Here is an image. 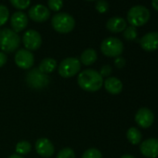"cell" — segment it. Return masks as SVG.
<instances>
[{"mask_svg":"<svg viewBox=\"0 0 158 158\" xmlns=\"http://www.w3.org/2000/svg\"><path fill=\"white\" fill-rule=\"evenodd\" d=\"M57 158H75V152L72 148L65 147L58 152Z\"/></svg>","mask_w":158,"mask_h":158,"instance_id":"26","label":"cell"},{"mask_svg":"<svg viewBox=\"0 0 158 158\" xmlns=\"http://www.w3.org/2000/svg\"><path fill=\"white\" fill-rule=\"evenodd\" d=\"M103 85L107 92H109L112 95H117L122 92L123 89V84L120 79L110 76L105 81H103Z\"/></svg>","mask_w":158,"mask_h":158,"instance_id":"16","label":"cell"},{"mask_svg":"<svg viewBox=\"0 0 158 158\" xmlns=\"http://www.w3.org/2000/svg\"><path fill=\"white\" fill-rule=\"evenodd\" d=\"M77 83L83 90L87 92H96L103 85V77L93 69H87L79 73Z\"/></svg>","mask_w":158,"mask_h":158,"instance_id":"1","label":"cell"},{"mask_svg":"<svg viewBox=\"0 0 158 158\" xmlns=\"http://www.w3.org/2000/svg\"><path fill=\"white\" fill-rule=\"evenodd\" d=\"M113 70H112V67L108 64L106 65H103L102 68H101V71L99 72L100 74L102 76V77H109V75H111Z\"/></svg>","mask_w":158,"mask_h":158,"instance_id":"29","label":"cell"},{"mask_svg":"<svg viewBox=\"0 0 158 158\" xmlns=\"http://www.w3.org/2000/svg\"><path fill=\"white\" fill-rule=\"evenodd\" d=\"M10 18V10L5 5H0V26L7 23Z\"/></svg>","mask_w":158,"mask_h":158,"instance_id":"25","label":"cell"},{"mask_svg":"<svg viewBox=\"0 0 158 158\" xmlns=\"http://www.w3.org/2000/svg\"><path fill=\"white\" fill-rule=\"evenodd\" d=\"M81 69V62L77 58L69 57L64 59L58 67L60 75L63 78H70L77 74Z\"/></svg>","mask_w":158,"mask_h":158,"instance_id":"6","label":"cell"},{"mask_svg":"<svg viewBox=\"0 0 158 158\" xmlns=\"http://www.w3.org/2000/svg\"><path fill=\"white\" fill-rule=\"evenodd\" d=\"M14 60H15V63L16 65L21 68V69H23V70H28V69H31L35 63V57H34V54L27 50V49H19L16 54H15V57H14Z\"/></svg>","mask_w":158,"mask_h":158,"instance_id":"9","label":"cell"},{"mask_svg":"<svg viewBox=\"0 0 158 158\" xmlns=\"http://www.w3.org/2000/svg\"><path fill=\"white\" fill-rule=\"evenodd\" d=\"M140 152L148 158H156L158 156V139L150 138L140 143Z\"/></svg>","mask_w":158,"mask_h":158,"instance_id":"11","label":"cell"},{"mask_svg":"<svg viewBox=\"0 0 158 158\" xmlns=\"http://www.w3.org/2000/svg\"><path fill=\"white\" fill-rule=\"evenodd\" d=\"M27 85L35 89H41L49 84V78L47 74L41 73L38 68L32 69L26 76Z\"/></svg>","mask_w":158,"mask_h":158,"instance_id":"7","label":"cell"},{"mask_svg":"<svg viewBox=\"0 0 158 158\" xmlns=\"http://www.w3.org/2000/svg\"><path fill=\"white\" fill-rule=\"evenodd\" d=\"M140 47L145 51H154L158 49V32H151L144 35L139 40Z\"/></svg>","mask_w":158,"mask_h":158,"instance_id":"15","label":"cell"},{"mask_svg":"<svg viewBox=\"0 0 158 158\" xmlns=\"http://www.w3.org/2000/svg\"><path fill=\"white\" fill-rule=\"evenodd\" d=\"M87 1H95V0H87Z\"/></svg>","mask_w":158,"mask_h":158,"instance_id":"35","label":"cell"},{"mask_svg":"<svg viewBox=\"0 0 158 158\" xmlns=\"http://www.w3.org/2000/svg\"><path fill=\"white\" fill-rule=\"evenodd\" d=\"M135 121L140 127L148 128L152 125L154 121L153 113L148 108H145V107L140 108L138 110L135 115Z\"/></svg>","mask_w":158,"mask_h":158,"instance_id":"12","label":"cell"},{"mask_svg":"<svg viewBox=\"0 0 158 158\" xmlns=\"http://www.w3.org/2000/svg\"><path fill=\"white\" fill-rule=\"evenodd\" d=\"M9 158H23L22 155H19V154H17V153H15V154H12V155H10Z\"/></svg>","mask_w":158,"mask_h":158,"instance_id":"33","label":"cell"},{"mask_svg":"<svg viewBox=\"0 0 158 158\" xmlns=\"http://www.w3.org/2000/svg\"><path fill=\"white\" fill-rule=\"evenodd\" d=\"M106 28L112 33H121L127 28V22L121 17H113L107 21Z\"/></svg>","mask_w":158,"mask_h":158,"instance_id":"17","label":"cell"},{"mask_svg":"<svg viewBox=\"0 0 158 158\" xmlns=\"http://www.w3.org/2000/svg\"><path fill=\"white\" fill-rule=\"evenodd\" d=\"M35 151L40 156L48 158L53 155L55 148L53 143L48 139L40 138L35 142Z\"/></svg>","mask_w":158,"mask_h":158,"instance_id":"13","label":"cell"},{"mask_svg":"<svg viewBox=\"0 0 158 158\" xmlns=\"http://www.w3.org/2000/svg\"><path fill=\"white\" fill-rule=\"evenodd\" d=\"M10 25L15 33L23 31L28 25V17L23 11L14 12L10 18Z\"/></svg>","mask_w":158,"mask_h":158,"instance_id":"14","label":"cell"},{"mask_svg":"<svg viewBox=\"0 0 158 158\" xmlns=\"http://www.w3.org/2000/svg\"><path fill=\"white\" fill-rule=\"evenodd\" d=\"M10 4L17 10H23L31 5V0H10Z\"/></svg>","mask_w":158,"mask_h":158,"instance_id":"23","label":"cell"},{"mask_svg":"<svg viewBox=\"0 0 158 158\" xmlns=\"http://www.w3.org/2000/svg\"><path fill=\"white\" fill-rule=\"evenodd\" d=\"M152 6L156 11H158V0H152Z\"/></svg>","mask_w":158,"mask_h":158,"instance_id":"32","label":"cell"},{"mask_svg":"<svg viewBox=\"0 0 158 158\" xmlns=\"http://www.w3.org/2000/svg\"><path fill=\"white\" fill-rule=\"evenodd\" d=\"M31 149H32V145L28 140H21L17 143L15 147L16 152L19 155H24L29 153L31 152Z\"/></svg>","mask_w":158,"mask_h":158,"instance_id":"21","label":"cell"},{"mask_svg":"<svg viewBox=\"0 0 158 158\" xmlns=\"http://www.w3.org/2000/svg\"><path fill=\"white\" fill-rule=\"evenodd\" d=\"M21 37L12 29L5 28L0 31V49L4 53H12L20 47Z\"/></svg>","mask_w":158,"mask_h":158,"instance_id":"2","label":"cell"},{"mask_svg":"<svg viewBox=\"0 0 158 158\" xmlns=\"http://www.w3.org/2000/svg\"><path fill=\"white\" fill-rule=\"evenodd\" d=\"M114 65L118 68V69H122L125 65H126V60L122 57H116L114 60Z\"/></svg>","mask_w":158,"mask_h":158,"instance_id":"30","label":"cell"},{"mask_svg":"<svg viewBox=\"0 0 158 158\" xmlns=\"http://www.w3.org/2000/svg\"><path fill=\"white\" fill-rule=\"evenodd\" d=\"M82 158H102V153L96 148H89L84 152Z\"/></svg>","mask_w":158,"mask_h":158,"instance_id":"24","label":"cell"},{"mask_svg":"<svg viewBox=\"0 0 158 158\" xmlns=\"http://www.w3.org/2000/svg\"><path fill=\"white\" fill-rule=\"evenodd\" d=\"M95 9L100 13H106L109 10V4L105 0H97L95 4Z\"/></svg>","mask_w":158,"mask_h":158,"instance_id":"28","label":"cell"},{"mask_svg":"<svg viewBox=\"0 0 158 158\" xmlns=\"http://www.w3.org/2000/svg\"><path fill=\"white\" fill-rule=\"evenodd\" d=\"M8 61V57H7V54L0 51V68L3 67Z\"/></svg>","mask_w":158,"mask_h":158,"instance_id":"31","label":"cell"},{"mask_svg":"<svg viewBox=\"0 0 158 158\" xmlns=\"http://www.w3.org/2000/svg\"><path fill=\"white\" fill-rule=\"evenodd\" d=\"M101 50L103 55L110 58L119 57L124 51L123 42L116 37L105 38L101 44Z\"/></svg>","mask_w":158,"mask_h":158,"instance_id":"5","label":"cell"},{"mask_svg":"<svg viewBox=\"0 0 158 158\" xmlns=\"http://www.w3.org/2000/svg\"><path fill=\"white\" fill-rule=\"evenodd\" d=\"M56 68H57V61L52 58H46L42 60L38 66V70L45 74L52 73Z\"/></svg>","mask_w":158,"mask_h":158,"instance_id":"19","label":"cell"},{"mask_svg":"<svg viewBox=\"0 0 158 158\" xmlns=\"http://www.w3.org/2000/svg\"><path fill=\"white\" fill-rule=\"evenodd\" d=\"M48 6L50 10L58 12L61 10L63 6L62 0H48Z\"/></svg>","mask_w":158,"mask_h":158,"instance_id":"27","label":"cell"},{"mask_svg":"<svg viewBox=\"0 0 158 158\" xmlns=\"http://www.w3.org/2000/svg\"><path fill=\"white\" fill-rule=\"evenodd\" d=\"M150 10L146 7L137 5L132 7L128 10L127 20L131 26L139 27L148 23V21L150 20Z\"/></svg>","mask_w":158,"mask_h":158,"instance_id":"4","label":"cell"},{"mask_svg":"<svg viewBox=\"0 0 158 158\" xmlns=\"http://www.w3.org/2000/svg\"><path fill=\"white\" fill-rule=\"evenodd\" d=\"M51 25L56 32L60 34H68L73 30L75 26V21L70 14L59 12L52 17Z\"/></svg>","mask_w":158,"mask_h":158,"instance_id":"3","label":"cell"},{"mask_svg":"<svg viewBox=\"0 0 158 158\" xmlns=\"http://www.w3.org/2000/svg\"><path fill=\"white\" fill-rule=\"evenodd\" d=\"M127 138L128 141L131 144L137 145V144H139L141 141L142 135H141L140 131L138 128L132 127L128 128V130L127 132Z\"/></svg>","mask_w":158,"mask_h":158,"instance_id":"20","label":"cell"},{"mask_svg":"<svg viewBox=\"0 0 158 158\" xmlns=\"http://www.w3.org/2000/svg\"><path fill=\"white\" fill-rule=\"evenodd\" d=\"M28 15L30 19L35 23H44L49 19L50 11L46 6L42 4H36L31 7L28 11Z\"/></svg>","mask_w":158,"mask_h":158,"instance_id":"10","label":"cell"},{"mask_svg":"<svg viewBox=\"0 0 158 158\" xmlns=\"http://www.w3.org/2000/svg\"><path fill=\"white\" fill-rule=\"evenodd\" d=\"M23 42L25 47V49L29 51L37 50L42 45V37L40 34L35 30H28L23 34Z\"/></svg>","mask_w":158,"mask_h":158,"instance_id":"8","label":"cell"},{"mask_svg":"<svg viewBox=\"0 0 158 158\" xmlns=\"http://www.w3.org/2000/svg\"><path fill=\"white\" fill-rule=\"evenodd\" d=\"M120 158H134V156H132V155H130V154H124V155H122Z\"/></svg>","mask_w":158,"mask_h":158,"instance_id":"34","label":"cell"},{"mask_svg":"<svg viewBox=\"0 0 158 158\" xmlns=\"http://www.w3.org/2000/svg\"><path fill=\"white\" fill-rule=\"evenodd\" d=\"M97 59H98L97 51L93 48H87L82 52L79 60L86 66H90L96 62Z\"/></svg>","mask_w":158,"mask_h":158,"instance_id":"18","label":"cell"},{"mask_svg":"<svg viewBox=\"0 0 158 158\" xmlns=\"http://www.w3.org/2000/svg\"><path fill=\"white\" fill-rule=\"evenodd\" d=\"M137 35H138V33H137L136 27L130 25V26H128V27L127 26V28L124 30L123 36H124V38H125L126 40H127V41H133V40L136 39Z\"/></svg>","mask_w":158,"mask_h":158,"instance_id":"22","label":"cell"}]
</instances>
